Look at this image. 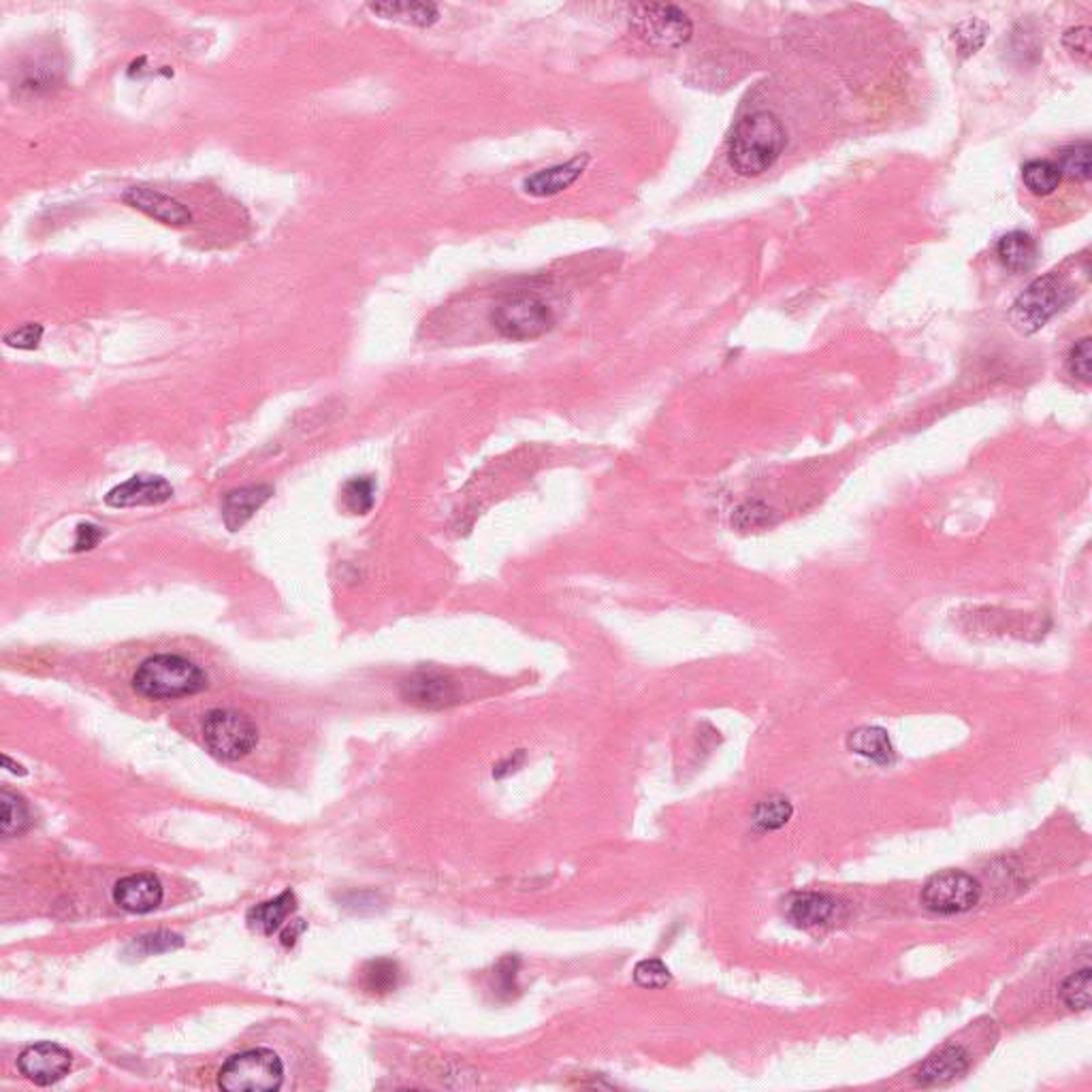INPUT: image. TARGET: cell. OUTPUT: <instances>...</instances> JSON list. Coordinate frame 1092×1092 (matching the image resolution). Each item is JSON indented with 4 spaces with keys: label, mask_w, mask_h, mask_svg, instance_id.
<instances>
[{
    "label": "cell",
    "mask_w": 1092,
    "mask_h": 1092,
    "mask_svg": "<svg viewBox=\"0 0 1092 1092\" xmlns=\"http://www.w3.org/2000/svg\"><path fill=\"white\" fill-rule=\"evenodd\" d=\"M785 149V129L771 111L745 115L735 127L727 143V163L743 175L757 177L766 173Z\"/></svg>",
    "instance_id": "1"
},
{
    "label": "cell",
    "mask_w": 1092,
    "mask_h": 1092,
    "mask_svg": "<svg viewBox=\"0 0 1092 1092\" xmlns=\"http://www.w3.org/2000/svg\"><path fill=\"white\" fill-rule=\"evenodd\" d=\"M137 693L149 701H173L195 695L207 687V675L186 657L163 653L147 657L133 677Z\"/></svg>",
    "instance_id": "2"
},
{
    "label": "cell",
    "mask_w": 1092,
    "mask_h": 1092,
    "mask_svg": "<svg viewBox=\"0 0 1092 1092\" xmlns=\"http://www.w3.org/2000/svg\"><path fill=\"white\" fill-rule=\"evenodd\" d=\"M1073 288L1069 280L1058 271H1050L1026 286V291L1014 301L1010 310L1012 325L1030 336L1044 329L1060 310L1071 301Z\"/></svg>",
    "instance_id": "3"
},
{
    "label": "cell",
    "mask_w": 1092,
    "mask_h": 1092,
    "mask_svg": "<svg viewBox=\"0 0 1092 1092\" xmlns=\"http://www.w3.org/2000/svg\"><path fill=\"white\" fill-rule=\"evenodd\" d=\"M284 1082V1067L276 1052L254 1048L231 1056L218 1073V1086L229 1092H271Z\"/></svg>",
    "instance_id": "4"
},
{
    "label": "cell",
    "mask_w": 1092,
    "mask_h": 1092,
    "mask_svg": "<svg viewBox=\"0 0 1092 1092\" xmlns=\"http://www.w3.org/2000/svg\"><path fill=\"white\" fill-rule=\"evenodd\" d=\"M629 24L636 30V35H639L645 43L661 52L683 47L685 43H689L693 35L691 20L677 5H663V3L634 5Z\"/></svg>",
    "instance_id": "5"
},
{
    "label": "cell",
    "mask_w": 1092,
    "mask_h": 1092,
    "mask_svg": "<svg viewBox=\"0 0 1092 1092\" xmlns=\"http://www.w3.org/2000/svg\"><path fill=\"white\" fill-rule=\"evenodd\" d=\"M203 739L211 753L233 762L246 757L257 747L259 730L244 713L214 709L203 719Z\"/></svg>",
    "instance_id": "6"
},
{
    "label": "cell",
    "mask_w": 1092,
    "mask_h": 1092,
    "mask_svg": "<svg viewBox=\"0 0 1092 1092\" xmlns=\"http://www.w3.org/2000/svg\"><path fill=\"white\" fill-rule=\"evenodd\" d=\"M491 325L502 338L530 342L546 336L555 325L551 308L536 297H512L491 312Z\"/></svg>",
    "instance_id": "7"
},
{
    "label": "cell",
    "mask_w": 1092,
    "mask_h": 1092,
    "mask_svg": "<svg viewBox=\"0 0 1092 1092\" xmlns=\"http://www.w3.org/2000/svg\"><path fill=\"white\" fill-rule=\"evenodd\" d=\"M982 898L978 879L962 871H944L932 875L922 888V905L939 916H956L974 909Z\"/></svg>",
    "instance_id": "8"
},
{
    "label": "cell",
    "mask_w": 1092,
    "mask_h": 1092,
    "mask_svg": "<svg viewBox=\"0 0 1092 1092\" xmlns=\"http://www.w3.org/2000/svg\"><path fill=\"white\" fill-rule=\"evenodd\" d=\"M18 1067L22 1076H26L30 1082H35L37 1086H49L60 1082L71 1071V1054L63 1046L41 1042L28 1046L20 1054Z\"/></svg>",
    "instance_id": "9"
},
{
    "label": "cell",
    "mask_w": 1092,
    "mask_h": 1092,
    "mask_svg": "<svg viewBox=\"0 0 1092 1092\" xmlns=\"http://www.w3.org/2000/svg\"><path fill=\"white\" fill-rule=\"evenodd\" d=\"M173 498V487L163 476L137 474L127 482L117 484L107 496L105 502L111 508H137V506H159Z\"/></svg>",
    "instance_id": "10"
},
{
    "label": "cell",
    "mask_w": 1092,
    "mask_h": 1092,
    "mask_svg": "<svg viewBox=\"0 0 1092 1092\" xmlns=\"http://www.w3.org/2000/svg\"><path fill=\"white\" fill-rule=\"evenodd\" d=\"M123 201L141 214L169 227H186L193 223V211L184 203L155 189L133 186L123 195Z\"/></svg>",
    "instance_id": "11"
},
{
    "label": "cell",
    "mask_w": 1092,
    "mask_h": 1092,
    "mask_svg": "<svg viewBox=\"0 0 1092 1092\" xmlns=\"http://www.w3.org/2000/svg\"><path fill=\"white\" fill-rule=\"evenodd\" d=\"M113 900L129 914H149L163 902V886L149 873L129 875L115 884Z\"/></svg>",
    "instance_id": "12"
},
{
    "label": "cell",
    "mask_w": 1092,
    "mask_h": 1092,
    "mask_svg": "<svg viewBox=\"0 0 1092 1092\" xmlns=\"http://www.w3.org/2000/svg\"><path fill=\"white\" fill-rule=\"evenodd\" d=\"M402 695L408 703L418 707L444 709L459 703V687L448 677L420 673L402 683Z\"/></svg>",
    "instance_id": "13"
},
{
    "label": "cell",
    "mask_w": 1092,
    "mask_h": 1092,
    "mask_svg": "<svg viewBox=\"0 0 1092 1092\" xmlns=\"http://www.w3.org/2000/svg\"><path fill=\"white\" fill-rule=\"evenodd\" d=\"M783 914L800 928L824 926L837 914V898L822 892H794L783 900Z\"/></svg>",
    "instance_id": "14"
},
{
    "label": "cell",
    "mask_w": 1092,
    "mask_h": 1092,
    "mask_svg": "<svg viewBox=\"0 0 1092 1092\" xmlns=\"http://www.w3.org/2000/svg\"><path fill=\"white\" fill-rule=\"evenodd\" d=\"M587 165H589V157L581 155V157H576V159H572L568 163H561V165H555V167H549V169H540V171H536L534 175H530L523 181V191H525V195L536 197V199L555 197V195L568 191L574 184V181L585 173Z\"/></svg>",
    "instance_id": "15"
},
{
    "label": "cell",
    "mask_w": 1092,
    "mask_h": 1092,
    "mask_svg": "<svg viewBox=\"0 0 1092 1092\" xmlns=\"http://www.w3.org/2000/svg\"><path fill=\"white\" fill-rule=\"evenodd\" d=\"M968 1071V1054L960 1046H946L930 1054L916 1073V1082L924 1088L946 1086Z\"/></svg>",
    "instance_id": "16"
},
{
    "label": "cell",
    "mask_w": 1092,
    "mask_h": 1092,
    "mask_svg": "<svg viewBox=\"0 0 1092 1092\" xmlns=\"http://www.w3.org/2000/svg\"><path fill=\"white\" fill-rule=\"evenodd\" d=\"M273 496V487L269 484H250V487H241L225 496L223 500V519L225 525L231 532H237L244 527L254 512L263 508V504Z\"/></svg>",
    "instance_id": "17"
},
{
    "label": "cell",
    "mask_w": 1092,
    "mask_h": 1092,
    "mask_svg": "<svg viewBox=\"0 0 1092 1092\" xmlns=\"http://www.w3.org/2000/svg\"><path fill=\"white\" fill-rule=\"evenodd\" d=\"M847 749L856 755L866 757V760L879 766L892 764L896 757V751H894V745L888 732L879 725H862V727H856L854 732H849Z\"/></svg>",
    "instance_id": "18"
},
{
    "label": "cell",
    "mask_w": 1092,
    "mask_h": 1092,
    "mask_svg": "<svg viewBox=\"0 0 1092 1092\" xmlns=\"http://www.w3.org/2000/svg\"><path fill=\"white\" fill-rule=\"evenodd\" d=\"M996 254L1010 271H1028L1037 261V241L1024 231H1012L998 239Z\"/></svg>",
    "instance_id": "19"
},
{
    "label": "cell",
    "mask_w": 1092,
    "mask_h": 1092,
    "mask_svg": "<svg viewBox=\"0 0 1092 1092\" xmlns=\"http://www.w3.org/2000/svg\"><path fill=\"white\" fill-rule=\"evenodd\" d=\"M370 9L382 20L418 28H430L440 20V9L434 3H374Z\"/></svg>",
    "instance_id": "20"
},
{
    "label": "cell",
    "mask_w": 1092,
    "mask_h": 1092,
    "mask_svg": "<svg viewBox=\"0 0 1092 1092\" xmlns=\"http://www.w3.org/2000/svg\"><path fill=\"white\" fill-rule=\"evenodd\" d=\"M295 909H297V898L291 890H286L278 898L267 900L250 909L248 924L263 934H273L284 926L286 918L295 912Z\"/></svg>",
    "instance_id": "21"
},
{
    "label": "cell",
    "mask_w": 1092,
    "mask_h": 1092,
    "mask_svg": "<svg viewBox=\"0 0 1092 1092\" xmlns=\"http://www.w3.org/2000/svg\"><path fill=\"white\" fill-rule=\"evenodd\" d=\"M792 815H794V807H792L790 798H785L781 794H773L769 798H762L760 803L753 807L751 822H753V826L757 830L773 832V830H779L787 822H790Z\"/></svg>",
    "instance_id": "22"
},
{
    "label": "cell",
    "mask_w": 1092,
    "mask_h": 1092,
    "mask_svg": "<svg viewBox=\"0 0 1092 1092\" xmlns=\"http://www.w3.org/2000/svg\"><path fill=\"white\" fill-rule=\"evenodd\" d=\"M1060 179H1063V175H1060L1054 161L1035 159V161H1028L1022 167L1024 186L1030 195H1035V197H1048L1056 193L1060 186Z\"/></svg>",
    "instance_id": "23"
},
{
    "label": "cell",
    "mask_w": 1092,
    "mask_h": 1092,
    "mask_svg": "<svg viewBox=\"0 0 1092 1092\" xmlns=\"http://www.w3.org/2000/svg\"><path fill=\"white\" fill-rule=\"evenodd\" d=\"M1090 157H1092L1090 143L1080 141V143L1060 149L1054 165L1058 167L1060 175H1065L1076 181H1088L1090 179Z\"/></svg>",
    "instance_id": "24"
},
{
    "label": "cell",
    "mask_w": 1092,
    "mask_h": 1092,
    "mask_svg": "<svg viewBox=\"0 0 1092 1092\" xmlns=\"http://www.w3.org/2000/svg\"><path fill=\"white\" fill-rule=\"evenodd\" d=\"M777 521V512L764 502H745L732 514V525L739 532H760L769 530Z\"/></svg>",
    "instance_id": "25"
},
{
    "label": "cell",
    "mask_w": 1092,
    "mask_h": 1092,
    "mask_svg": "<svg viewBox=\"0 0 1092 1092\" xmlns=\"http://www.w3.org/2000/svg\"><path fill=\"white\" fill-rule=\"evenodd\" d=\"M0 807H3V813H0V832H3V837L22 834L30 824L26 803L18 794L3 790L0 792Z\"/></svg>",
    "instance_id": "26"
},
{
    "label": "cell",
    "mask_w": 1092,
    "mask_h": 1092,
    "mask_svg": "<svg viewBox=\"0 0 1092 1092\" xmlns=\"http://www.w3.org/2000/svg\"><path fill=\"white\" fill-rule=\"evenodd\" d=\"M344 506L354 514H368L374 508L376 482L372 476H359L344 484Z\"/></svg>",
    "instance_id": "27"
},
{
    "label": "cell",
    "mask_w": 1092,
    "mask_h": 1092,
    "mask_svg": "<svg viewBox=\"0 0 1092 1092\" xmlns=\"http://www.w3.org/2000/svg\"><path fill=\"white\" fill-rule=\"evenodd\" d=\"M1090 986H1092V970L1090 966H1084L1076 974H1071L1063 988H1060V996H1063L1065 1005L1071 1012H1086L1090 1008Z\"/></svg>",
    "instance_id": "28"
},
{
    "label": "cell",
    "mask_w": 1092,
    "mask_h": 1092,
    "mask_svg": "<svg viewBox=\"0 0 1092 1092\" xmlns=\"http://www.w3.org/2000/svg\"><path fill=\"white\" fill-rule=\"evenodd\" d=\"M400 984V966L388 958H380L366 968V990L372 994H388Z\"/></svg>",
    "instance_id": "29"
},
{
    "label": "cell",
    "mask_w": 1092,
    "mask_h": 1092,
    "mask_svg": "<svg viewBox=\"0 0 1092 1092\" xmlns=\"http://www.w3.org/2000/svg\"><path fill=\"white\" fill-rule=\"evenodd\" d=\"M986 37H988V26L984 22L966 20L956 26L952 39L962 56H974L986 43Z\"/></svg>",
    "instance_id": "30"
},
{
    "label": "cell",
    "mask_w": 1092,
    "mask_h": 1092,
    "mask_svg": "<svg viewBox=\"0 0 1092 1092\" xmlns=\"http://www.w3.org/2000/svg\"><path fill=\"white\" fill-rule=\"evenodd\" d=\"M673 974L659 958L641 960L634 968V982L643 988H666L671 984Z\"/></svg>",
    "instance_id": "31"
},
{
    "label": "cell",
    "mask_w": 1092,
    "mask_h": 1092,
    "mask_svg": "<svg viewBox=\"0 0 1092 1092\" xmlns=\"http://www.w3.org/2000/svg\"><path fill=\"white\" fill-rule=\"evenodd\" d=\"M184 946V942H181L179 934H173V932H155V934H145L141 939H137V942L131 946L133 950H137L139 956H151V954H163V952H173L177 948Z\"/></svg>",
    "instance_id": "32"
},
{
    "label": "cell",
    "mask_w": 1092,
    "mask_h": 1092,
    "mask_svg": "<svg viewBox=\"0 0 1092 1092\" xmlns=\"http://www.w3.org/2000/svg\"><path fill=\"white\" fill-rule=\"evenodd\" d=\"M1067 370L1073 378L1086 384L1092 380V340L1090 338L1076 342V346L1069 350Z\"/></svg>",
    "instance_id": "33"
},
{
    "label": "cell",
    "mask_w": 1092,
    "mask_h": 1092,
    "mask_svg": "<svg viewBox=\"0 0 1092 1092\" xmlns=\"http://www.w3.org/2000/svg\"><path fill=\"white\" fill-rule=\"evenodd\" d=\"M43 338V327L37 322H28L20 329H13L5 336V344L20 350H35Z\"/></svg>",
    "instance_id": "34"
},
{
    "label": "cell",
    "mask_w": 1092,
    "mask_h": 1092,
    "mask_svg": "<svg viewBox=\"0 0 1092 1092\" xmlns=\"http://www.w3.org/2000/svg\"><path fill=\"white\" fill-rule=\"evenodd\" d=\"M1063 43H1065V49L1076 60H1084V63H1088L1090 52H1092V33L1088 26H1078V28L1067 30Z\"/></svg>",
    "instance_id": "35"
},
{
    "label": "cell",
    "mask_w": 1092,
    "mask_h": 1092,
    "mask_svg": "<svg viewBox=\"0 0 1092 1092\" xmlns=\"http://www.w3.org/2000/svg\"><path fill=\"white\" fill-rule=\"evenodd\" d=\"M517 970H519V958L514 956H508L504 960H500V964L496 966V990L498 994H506L512 996V992L517 990Z\"/></svg>",
    "instance_id": "36"
},
{
    "label": "cell",
    "mask_w": 1092,
    "mask_h": 1092,
    "mask_svg": "<svg viewBox=\"0 0 1092 1092\" xmlns=\"http://www.w3.org/2000/svg\"><path fill=\"white\" fill-rule=\"evenodd\" d=\"M105 538V532L99 527V525H93V523H81L77 527V536H75V546L73 549L77 553L81 551H90L95 549V546Z\"/></svg>",
    "instance_id": "37"
},
{
    "label": "cell",
    "mask_w": 1092,
    "mask_h": 1092,
    "mask_svg": "<svg viewBox=\"0 0 1092 1092\" xmlns=\"http://www.w3.org/2000/svg\"><path fill=\"white\" fill-rule=\"evenodd\" d=\"M523 760H525V751L519 749L517 753L510 755L506 762H502V764H498V766L493 769V777H496V779H504L506 775H510V773L517 771V769L523 764Z\"/></svg>",
    "instance_id": "38"
},
{
    "label": "cell",
    "mask_w": 1092,
    "mask_h": 1092,
    "mask_svg": "<svg viewBox=\"0 0 1092 1092\" xmlns=\"http://www.w3.org/2000/svg\"><path fill=\"white\" fill-rule=\"evenodd\" d=\"M3 762H5L7 766H11V757H9V755H5V757H3ZM11 773H18V775H26V771H24V769H22L20 764H18V766H13V771H11Z\"/></svg>",
    "instance_id": "39"
}]
</instances>
